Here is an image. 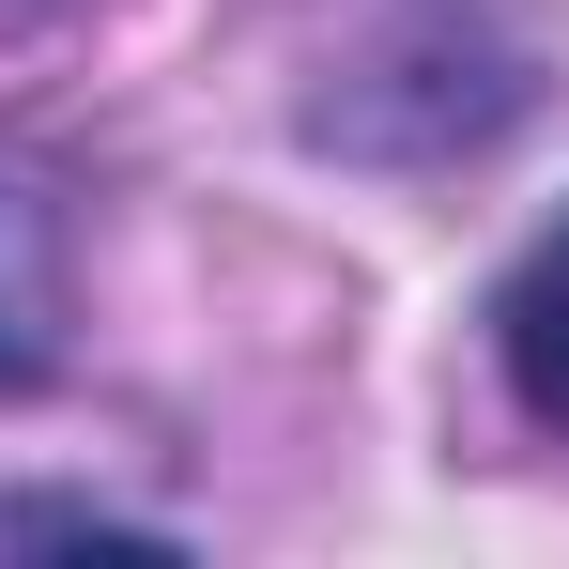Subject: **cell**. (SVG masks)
<instances>
[{
	"instance_id": "2",
	"label": "cell",
	"mask_w": 569,
	"mask_h": 569,
	"mask_svg": "<svg viewBox=\"0 0 569 569\" xmlns=\"http://www.w3.org/2000/svg\"><path fill=\"white\" fill-rule=\"evenodd\" d=\"M47 355H62V231H47V200L0 170V400L47 385Z\"/></svg>"
},
{
	"instance_id": "1",
	"label": "cell",
	"mask_w": 569,
	"mask_h": 569,
	"mask_svg": "<svg viewBox=\"0 0 569 569\" xmlns=\"http://www.w3.org/2000/svg\"><path fill=\"white\" fill-rule=\"evenodd\" d=\"M492 355H508V385H523V416L569 431V216L508 262V292H492Z\"/></svg>"
}]
</instances>
